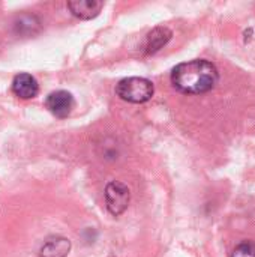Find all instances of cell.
Here are the masks:
<instances>
[{
	"mask_svg": "<svg viewBox=\"0 0 255 257\" xmlns=\"http://www.w3.org/2000/svg\"><path fill=\"white\" fill-rule=\"evenodd\" d=\"M219 80L216 66L204 59H195L179 63L171 72V84L176 90L186 95H200L210 92Z\"/></svg>",
	"mask_w": 255,
	"mask_h": 257,
	"instance_id": "obj_1",
	"label": "cell"
},
{
	"mask_svg": "<svg viewBox=\"0 0 255 257\" xmlns=\"http://www.w3.org/2000/svg\"><path fill=\"white\" fill-rule=\"evenodd\" d=\"M116 93L126 102L143 104L152 99L155 87L153 83L144 77H128L116 84Z\"/></svg>",
	"mask_w": 255,
	"mask_h": 257,
	"instance_id": "obj_2",
	"label": "cell"
},
{
	"mask_svg": "<svg viewBox=\"0 0 255 257\" xmlns=\"http://www.w3.org/2000/svg\"><path fill=\"white\" fill-rule=\"evenodd\" d=\"M104 196H105L107 209L114 217L122 215L128 209L129 202H131L129 188L123 182H117V181H111L107 184Z\"/></svg>",
	"mask_w": 255,
	"mask_h": 257,
	"instance_id": "obj_3",
	"label": "cell"
},
{
	"mask_svg": "<svg viewBox=\"0 0 255 257\" xmlns=\"http://www.w3.org/2000/svg\"><path fill=\"white\" fill-rule=\"evenodd\" d=\"M74 105H75L74 96L68 90H56L45 98V107L51 114H54L59 119L68 117Z\"/></svg>",
	"mask_w": 255,
	"mask_h": 257,
	"instance_id": "obj_4",
	"label": "cell"
},
{
	"mask_svg": "<svg viewBox=\"0 0 255 257\" xmlns=\"http://www.w3.org/2000/svg\"><path fill=\"white\" fill-rule=\"evenodd\" d=\"M12 93L21 99H32L39 92V84L32 74L20 72L12 80Z\"/></svg>",
	"mask_w": 255,
	"mask_h": 257,
	"instance_id": "obj_5",
	"label": "cell"
},
{
	"mask_svg": "<svg viewBox=\"0 0 255 257\" xmlns=\"http://www.w3.org/2000/svg\"><path fill=\"white\" fill-rule=\"evenodd\" d=\"M104 8L101 0H71L68 2V9L71 14L80 20H92L99 15Z\"/></svg>",
	"mask_w": 255,
	"mask_h": 257,
	"instance_id": "obj_6",
	"label": "cell"
},
{
	"mask_svg": "<svg viewBox=\"0 0 255 257\" xmlns=\"http://www.w3.org/2000/svg\"><path fill=\"white\" fill-rule=\"evenodd\" d=\"M71 251V241L65 236L48 238L39 250V257H66Z\"/></svg>",
	"mask_w": 255,
	"mask_h": 257,
	"instance_id": "obj_7",
	"label": "cell"
},
{
	"mask_svg": "<svg viewBox=\"0 0 255 257\" xmlns=\"http://www.w3.org/2000/svg\"><path fill=\"white\" fill-rule=\"evenodd\" d=\"M173 33L167 27H155L146 38V54H155L158 53L167 42L171 39Z\"/></svg>",
	"mask_w": 255,
	"mask_h": 257,
	"instance_id": "obj_8",
	"label": "cell"
},
{
	"mask_svg": "<svg viewBox=\"0 0 255 257\" xmlns=\"http://www.w3.org/2000/svg\"><path fill=\"white\" fill-rule=\"evenodd\" d=\"M230 257H255V242L254 241H242L236 245Z\"/></svg>",
	"mask_w": 255,
	"mask_h": 257,
	"instance_id": "obj_9",
	"label": "cell"
}]
</instances>
